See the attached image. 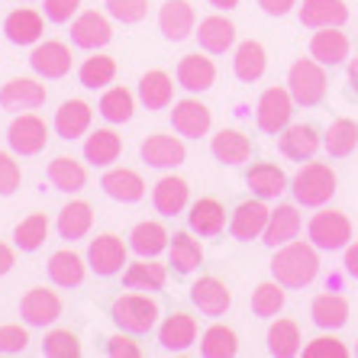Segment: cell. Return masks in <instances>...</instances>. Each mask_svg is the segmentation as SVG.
I'll use <instances>...</instances> for the list:
<instances>
[{
    "instance_id": "obj_1",
    "label": "cell",
    "mask_w": 358,
    "mask_h": 358,
    "mask_svg": "<svg viewBox=\"0 0 358 358\" xmlns=\"http://www.w3.org/2000/svg\"><path fill=\"white\" fill-rule=\"evenodd\" d=\"M271 275L275 281H281L284 287H307L313 278L320 275V255H317V245L313 242H287L281 249L275 252L271 259Z\"/></svg>"
},
{
    "instance_id": "obj_2",
    "label": "cell",
    "mask_w": 358,
    "mask_h": 358,
    "mask_svg": "<svg viewBox=\"0 0 358 358\" xmlns=\"http://www.w3.org/2000/svg\"><path fill=\"white\" fill-rule=\"evenodd\" d=\"M294 200L303 207H323L336 197V171L326 162H307L291 181Z\"/></svg>"
},
{
    "instance_id": "obj_3",
    "label": "cell",
    "mask_w": 358,
    "mask_h": 358,
    "mask_svg": "<svg viewBox=\"0 0 358 358\" xmlns=\"http://www.w3.org/2000/svg\"><path fill=\"white\" fill-rule=\"evenodd\" d=\"M110 317H113V323H117L123 333L145 336L159 323V303H155L149 294H123V297L113 300Z\"/></svg>"
},
{
    "instance_id": "obj_4",
    "label": "cell",
    "mask_w": 358,
    "mask_h": 358,
    "mask_svg": "<svg viewBox=\"0 0 358 358\" xmlns=\"http://www.w3.org/2000/svg\"><path fill=\"white\" fill-rule=\"evenodd\" d=\"M287 91H291L297 107H317L326 97V71L313 55L310 59H297L287 71Z\"/></svg>"
},
{
    "instance_id": "obj_5",
    "label": "cell",
    "mask_w": 358,
    "mask_h": 358,
    "mask_svg": "<svg viewBox=\"0 0 358 358\" xmlns=\"http://www.w3.org/2000/svg\"><path fill=\"white\" fill-rule=\"evenodd\" d=\"M307 236H310V242L323 252L345 249L352 242V220L345 217L342 210H323V213H317V217L310 220Z\"/></svg>"
},
{
    "instance_id": "obj_6",
    "label": "cell",
    "mask_w": 358,
    "mask_h": 358,
    "mask_svg": "<svg viewBox=\"0 0 358 358\" xmlns=\"http://www.w3.org/2000/svg\"><path fill=\"white\" fill-rule=\"evenodd\" d=\"M294 117V97L287 87H268L259 97V107H255V123H259L262 133L281 136V129L291 126Z\"/></svg>"
},
{
    "instance_id": "obj_7",
    "label": "cell",
    "mask_w": 358,
    "mask_h": 358,
    "mask_svg": "<svg viewBox=\"0 0 358 358\" xmlns=\"http://www.w3.org/2000/svg\"><path fill=\"white\" fill-rule=\"evenodd\" d=\"M7 142L13 155H39L45 149V142H49V126L42 117L26 110L7 126Z\"/></svg>"
},
{
    "instance_id": "obj_8",
    "label": "cell",
    "mask_w": 358,
    "mask_h": 358,
    "mask_svg": "<svg viewBox=\"0 0 358 358\" xmlns=\"http://www.w3.org/2000/svg\"><path fill=\"white\" fill-rule=\"evenodd\" d=\"M126 249H129V245H126L117 233H103V236H97V239H91V245H87V265H91L94 275L113 278V275H120L126 265Z\"/></svg>"
},
{
    "instance_id": "obj_9",
    "label": "cell",
    "mask_w": 358,
    "mask_h": 358,
    "mask_svg": "<svg viewBox=\"0 0 358 358\" xmlns=\"http://www.w3.org/2000/svg\"><path fill=\"white\" fill-rule=\"evenodd\" d=\"M29 68L45 81H59L71 71V49L59 39L36 42V49L29 52Z\"/></svg>"
},
{
    "instance_id": "obj_10",
    "label": "cell",
    "mask_w": 358,
    "mask_h": 358,
    "mask_svg": "<svg viewBox=\"0 0 358 358\" xmlns=\"http://www.w3.org/2000/svg\"><path fill=\"white\" fill-rule=\"evenodd\" d=\"M171 126H175V133L184 136V139H200L213 126V110L207 103H200L197 97H184L171 110Z\"/></svg>"
},
{
    "instance_id": "obj_11",
    "label": "cell",
    "mask_w": 358,
    "mask_h": 358,
    "mask_svg": "<svg viewBox=\"0 0 358 358\" xmlns=\"http://www.w3.org/2000/svg\"><path fill=\"white\" fill-rule=\"evenodd\" d=\"M113 39V26L103 13L97 10H84L71 20V42H75L78 49H87V52H97L103 49L107 42Z\"/></svg>"
},
{
    "instance_id": "obj_12",
    "label": "cell",
    "mask_w": 358,
    "mask_h": 358,
    "mask_svg": "<svg viewBox=\"0 0 358 358\" xmlns=\"http://www.w3.org/2000/svg\"><path fill=\"white\" fill-rule=\"evenodd\" d=\"M49 91L45 84H39L36 78H10L3 87H0V107L13 110V113H26V110H36L45 103Z\"/></svg>"
},
{
    "instance_id": "obj_13",
    "label": "cell",
    "mask_w": 358,
    "mask_h": 358,
    "mask_svg": "<svg viewBox=\"0 0 358 358\" xmlns=\"http://www.w3.org/2000/svg\"><path fill=\"white\" fill-rule=\"evenodd\" d=\"M191 300L203 317H223L233 303V291L217 275H203L191 284Z\"/></svg>"
},
{
    "instance_id": "obj_14",
    "label": "cell",
    "mask_w": 358,
    "mask_h": 358,
    "mask_svg": "<svg viewBox=\"0 0 358 358\" xmlns=\"http://www.w3.org/2000/svg\"><path fill=\"white\" fill-rule=\"evenodd\" d=\"M268 217H271V210L265 207V200L262 197L242 200L239 207H236L233 220H229V233H233V239H239V242L259 239V236H265Z\"/></svg>"
},
{
    "instance_id": "obj_15",
    "label": "cell",
    "mask_w": 358,
    "mask_h": 358,
    "mask_svg": "<svg viewBox=\"0 0 358 358\" xmlns=\"http://www.w3.org/2000/svg\"><path fill=\"white\" fill-rule=\"evenodd\" d=\"M20 317L29 326H52L62 317V297L49 287H33L20 300Z\"/></svg>"
},
{
    "instance_id": "obj_16",
    "label": "cell",
    "mask_w": 358,
    "mask_h": 358,
    "mask_svg": "<svg viewBox=\"0 0 358 358\" xmlns=\"http://www.w3.org/2000/svg\"><path fill=\"white\" fill-rule=\"evenodd\" d=\"M142 162L152 168H178L187 159V149H184L181 136H165V133H152L149 139L142 142L139 149Z\"/></svg>"
},
{
    "instance_id": "obj_17",
    "label": "cell",
    "mask_w": 358,
    "mask_h": 358,
    "mask_svg": "<svg viewBox=\"0 0 358 358\" xmlns=\"http://www.w3.org/2000/svg\"><path fill=\"white\" fill-rule=\"evenodd\" d=\"M159 29L168 42H184L197 29V17L187 0H165L159 10Z\"/></svg>"
},
{
    "instance_id": "obj_18",
    "label": "cell",
    "mask_w": 358,
    "mask_h": 358,
    "mask_svg": "<svg viewBox=\"0 0 358 358\" xmlns=\"http://www.w3.org/2000/svg\"><path fill=\"white\" fill-rule=\"evenodd\" d=\"M178 84H181L187 94H203L217 84V65L213 59L200 55V52H191L178 62Z\"/></svg>"
},
{
    "instance_id": "obj_19",
    "label": "cell",
    "mask_w": 358,
    "mask_h": 358,
    "mask_svg": "<svg viewBox=\"0 0 358 358\" xmlns=\"http://www.w3.org/2000/svg\"><path fill=\"white\" fill-rule=\"evenodd\" d=\"M310 55L323 68H336L349 59V36L342 33V26H323L310 39Z\"/></svg>"
},
{
    "instance_id": "obj_20",
    "label": "cell",
    "mask_w": 358,
    "mask_h": 358,
    "mask_svg": "<svg viewBox=\"0 0 358 358\" xmlns=\"http://www.w3.org/2000/svg\"><path fill=\"white\" fill-rule=\"evenodd\" d=\"M278 145H281V152L291 162H310L320 152L323 139H320L317 126L294 123V126H287V129H281V139H278Z\"/></svg>"
},
{
    "instance_id": "obj_21",
    "label": "cell",
    "mask_w": 358,
    "mask_h": 358,
    "mask_svg": "<svg viewBox=\"0 0 358 358\" xmlns=\"http://www.w3.org/2000/svg\"><path fill=\"white\" fill-rule=\"evenodd\" d=\"M100 187L117 203H136V200L145 197V181L133 168H110L107 175L100 178Z\"/></svg>"
},
{
    "instance_id": "obj_22",
    "label": "cell",
    "mask_w": 358,
    "mask_h": 358,
    "mask_svg": "<svg viewBox=\"0 0 358 358\" xmlns=\"http://www.w3.org/2000/svg\"><path fill=\"white\" fill-rule=\"evenodd\" d=\"M300 236V213L294 203H278L275 210H271V217H268V226H265V236H262V242H265L268 249H281V245H287V242H294Z\"/></svg>"
},
{
    "instance_id": "obj_23",
    "label": "cell",
    "mask_w": 358,
    "mask_h": 358,
    "mask_svg": "<svg viewBox=\"0 0 358 358\" xmlns=\"http://www.w3.org/2000/svg\"><path fill=\"white\" fill-rule=\"evenodd\" d=\"M3 33H7V39L13 45H36L42 39V33H45V17L36 13L33 7H20L13 13H7Z\"/></svg>"
},
{
    "instance_id": "obj_24",
    "label": "cell",
    "mask_w": 358,
    "mask_h": 358,
    "mask_svg": "<svg viewBox=\"0 0 358 358\" xmlns=\"http://www.w3.org/2000/svg\"><path fill=\"white\" fill-rule=\"evenodd\" d=\"M187 200H191V184L178 175H165L155 184V191H152V203H155V210H159L162 217H178V213H184Z\"/></svg>"
},
{
    "instance_id": "obj_25",
    "label": "cell",
    "mask_w": 358,
    "mask_h": 358,
    "mask_svg": "<svg viewBox=\"0 0 358 358\" xmlns=\"http://www.w3.org/2000/svg\"><path fill=\"white\" fill-rule=\"evenodd\" d=\"M91 120H94L91 103H84V100H65V103L55 110L52 126H55V133H59L62 139H78V136H84L91 129Z\"/></svg>"
},
{
    "instance_id": "obj_26",
    "label": "cell",
    "mask_w": 358,
    "mask_h": 358,
    "mask_svg": "<svg viewBox=\"0 0 358 358\" xmlns=\"http://www.w3.org/2000/svg\"><path fill=\"white\" fill-rule=\"evenodd\" d=\"M159 342L165 352H184L197 342V320L191 313H171L159 326Z\"/></svg>"
},
{
    "instance_id": "obj_27",
    "label": "cell",
    "mask_w": 358,
    "mask_h": 358,
    "mask_svg": "<svg viewBox=\"0 0 358 358\" xmlns=\"http://www.w3.org/2000/svg\"><path fill=\"white\" fill-rule=\"evenodd\" d=\"M233 71L239 81L245 84H255L262 81V75L268 71V55H265V45L255 39H245L236 45V55H233Z\"/></svg>"
},
{
    "instance_id": "obj_28",
    "label": "cell",
    "mask_w": 358,
    "mask_h": 358,
    "mask_svg": "<svg viewBox=\"0 0 358 358\" xmlns=\"http://www.w3.org/2000/svg\"><path fill=\"white\" fill-rule=\"evenodd\" d=\"M194 36H197L200 49L210 52V55H223V52H229L236 45V26L226 17L200 20V26H197V33Z\"/></svg>"
},
{
    "instance_id": "obj_29",
    "label": "cell",
    "mask_w": 358,
    "mask_h": 358,
    "mask_svg": "<svg viewBox=\"0 0 358 358\" xmlns=\"http://www.w3.org/2000/svg\"><path fill=\"white\" fill-rule=\"evenodd\" d=\"M187 223H191V233L197 236H220L226 226V207L217 197H200L191 203Z\"/></svg>"
},
{
    "instance_id": "obj_30",
    "label": "cell",
    "mask_w": 358,
    "mask_h": 358,
    "mask_svg": "<svg viewBox=\"0 0 358 358\" xmlns=\"http://www.w3.org/2000/svg\"><path fill=\"white\" fill-rule=\"evenodd\" d=\"M45 178H49V184L55 187V191L78 194L84 184H87V168H84L78 159H71V155H59V159L49 162Z\"/></svg>"
},
{
    "instance_id": "obj_31",
    "label": "cell",
    "mask_w": 358,
    "mask_h": 358,
    "mask_svg": "<svg viewBox=\"0 0 358 358\" xmlns=\"http://www.w3.org/2000/svg\"><path fill=\"white\" fill-rule=\"evenodd\" d=\"M139 100H142V107H149V110H168L171 100H175V81H171V75L162 71V68L145 71L139 78Z\"/></svg>"
},
{
    "instance_id": "obj_32",
    "label": "cell",
    "mask_w": 358,
    "mask_h": 358,
    "mask_svg": "<svg viewBox=\"0 0 358 358\" xmlns=\"http://www.w3.org/2000/svg\"><path fill=\"white\" fill-rule=\"evenodd\" d=\"M210 152L223 165H242V162L252 159V139L245 133H239V129H220L210 139Z\"/></svg>"
},
{
    "instance_id": "obj_33",
    "label": "cell",
    "mask_w": 358,
    "mask_h": 358,
    "mask_svg": "<svg viewBox=\"0 0 358 358\" xmlns=\"http://www.w3.org/2000/svg\"><path fill=\"white\" fill-rule=\"evenodd\" d=\"M349 20L345 0H303L300 7V23L310 29H323V26H342Z\"/></svg>"
},
{
    "instance_id": "obj_34",
    "label": "cell",
    "mask_w": 358,
    "mask_h": 358,
    "mask_svg": "<svg viewBox=\"0 0 358 358\" xmlns=\"http://www.w3.org/2000/svg\"><path fill=\"white\" fill-rule=\"evenodd\" d=\"M245 184H249V191L262 200H271V197H281L287 191V175H284L278 165L271 162H259V165H252L245 171Z\"/></svg>"
},
{
    "instance_id": "obj_35",
    "label": "cell",
    "mask_w": 358,
    "mask_h": 358,
    "mask_svg": "<svg viewBox=\"0 0 358 358\" xmlns=\"http://www.w3.org/2000/svg\"><path fill=\"white\" fill-rule=\"evenodd\" d=\"M168 242H171V236H168V229L159 220H142L133 233H129V249L139 259H155L159 252L168 249Z\"/></svg>"
},
{
    "instance_id": "obj_36",
    "label": "cell",
    "mask_w": 358,
    "mask_h": 358,
    "mask_svg": "<svg viewBox=\"0 0 358 358\" xmlns=\"http://www.w3.org/2000/svg\"><path fill=\"white\" fill-rule=\"evenodd\" d=\"M84 275H87V265H84V259L78 252L59 249L49 259V278H52V284H59V287H81Z\"/></svg>"
},
{
    "instance_id": "obj_37",
    "label": "cell",
    "mask_w": 358,
    "mask_h": 358,
    "mask_svg": "<svg viewBox=\"0 0 358 358\" xmlns=\"http://www.w3.org/2000/svg\"><path fill=\"white\" fill-rule=\"evenodd\" d=\"M310 317L320 329H342L349 323V300L342 294H320L313 303H310Z\"/></svg>"
},
{
    "instance_id": "obj_38",
    "label": "cell",
    "mask_w": 358,
    "mask_h": 358,
    "mask_svg": "<svg viewBox=\"0 0 358 358\" xmlns=\"http://www.w3.org/2000/svg\"><path fill=\"white\" fill-rule=\"evenodd\" d=\"M123 155V139H120L113 129H94L84 142V159L97 168H107Z\"/></svg>"
},
{
    "instance_id": "obj_39",
    "label": "cell",
    "mask_w": 358,
    "mask_h": 358,
    "mask_svg": "<svg viewBox=\"0 0 358 358\" xmlns=\"http://www.w3.org/2000/svg\"><path fill=\"white\" fill-rule=\"evenodd\" d=\"M94 226V207L87 200H71L68 207H62L59 213V236L68 242L75 239H84V236L91 233Z\"/></svg>"
},
{
    "instance_id": "obj_40",
    "label": "cell",
    "mask_w": 358,
    "mask_h": 358,
    "mask_svg": "<svg viewBox=\"0 0 358 358\" xmlns=\"http://www.w3.org/2000/svg\"><path fill=\"white\" fill-rule=\"evenodd\" d=\"M165 281H168V271L155 259H139L123 271V284L129 291H162Z\"/></svg>"
},
{
    "instance_id": "obj_41",
    "label": "cell",
    "mask_w": 358,
    "mask_h": 358,
    "mask_svg": "<svg viewBox=\"0 0 358 358\" xmlns=\"http://www.w3.org/2000/svg\"><path fill=\"white\" fill-rule=\"evenodd\" d=\"M168 262H171L178 275H191L203 262V245L191 233H175V239L168 242Z\"/></svg>"
},
{
    "instance_id": "obj_42",
    "label": "cell",
    "mask_w": 358,
    "mask_h": 358,
    "mask_svg": "<svg viewBox=\"0 0 358 358\" xmlns=\"http://www.w3.org/2000/svg\"><path fill=\"white\" fill-rule=\"evenodd\" d=\"M300 326L294 323V320L281 317L271 323V329H268V352L275 358H294L300 355Z\"/></svg>"
},
{
    "instance_id": "obj_43",
    "label": "cell",
    "mask_w": 358,
    "mask_h": 358,
    "mask_svg": "<svg viewBox=\"0 0 358 358\" xmlns=\"http://www.w3.org/2000/svg\"><path fill=\"white\" fill-rule=\"evenodd\" d=\"M45 239H49V217L45 213H29L13 229V245L20 252H39L45 245Z\"/></svg>"
},
{
    "instance_id": "obj_44",
    "label": "cell",
    "mask_w": 358,
    "mask_h": 358,
    "mask_svg": "<svg viewBox=\"0 0 358 358\" xmlns=\"http://www.w3.org/2000/svg\"><path fill=\"white\" fill-rule=\"evenodd\" d=\"M326 152L333 159H349L352 152L358 149V123L355 120H336L329 129H326V139H323Z\"/></svg>"
},
{
    "instance_id": "obj_45",
    "label": "cell",
    "mask_w": 358,
    "mask_h": 358,
    "mask_svg": "<svg viewBox=\"0 0 358 358\" xmlns=\"http://www.w3.org/2000/svg\"><path fill=\"white\" fill-rule=\"evenodd\" d=\"M239 352V336L223 323H213L200 339V355L203 358H233Z\"/></svg>"
},
{
    "instance_id": "obj_46",
    "label": "cell",
    "mask_w": 358,
    "mask_h": 358,
    "mask_svg": "<svg viewBox=\"0 0 358 358\" xmlns=\"http://www.w3.org/2000/svg\"><path fill=\"white\" fill-rule=\"evenodd\" d=\"M113 78H117V59H110V55H91V59H84V65L78 68V81L87 91L107 87V84H113Z\"/></svg>"
},
{
    "instance_id": "obj_47",
    "label": "cell",
    "mask_w": 358,
    "mask_h": 358,
    "mask_svg": "<svg viewBox=\"0 0 358 358\" xmlns=\"http://www.w3.org/2000/svg\"><path fill=\"white\" fill-rule=\"evenodd\" d=\"M97 110L107 123H126V120H133L136 97H133V91H126V87H107L97 103Z\"/></svg>"
},
{
    "instance_id": "obj_48",
    "label": "cell",
    "mask_w": 358,
    "mask_h": 358,
    "mask_svg": "<svg viewBox=\"0 0 358 358\" xmlns=\"http://www.w3.org/2000/svg\"><path fill=\"white\" fill-rule=\"evenodd\" d=\"M284 307V284L281 281H265L252 294V313L255 317H278Z\"/></svg>"
},
{
    "instance_id": "obj_49",
    "label": "cell",
    "mask_w": 358,
    "mask_h": 358,
    "mask_svg": "<svg viewBox=\"0 0 358 358\" xmlns=\"http://www.w3.org/2000/svg\"><path fill=\"white\" fill-rule=\"evenodd\" d=\"M42 355L49 358H78L81 355V339L71 329H52L42 339Z\"/></svg>"
},
{
    "instance_id": "obj_50",
    "label": "cell",
    "mask_w": 358,
    "mask_h": 358,
    "mask_svg": "<svg viewBox=\"0 0 358 358\" xmlns=\"http://www.w3.org/2000/svg\"><path fill=\"white\" fill-rule=\"evenodd\" d=\"M103 7H107V13L117 20V23L133 26V23H142V20H145L149 0H107Z\"/></svg>"
},
{
    "instance_id": "obj_51",
    "label": "cell",
    "mask_w": 358,
    "mask_h": 358,
    "mask_svg": "<svg viewBox=\"0 0 358 358\" xmlns=\"http://www.w3.org/2000/svg\"><path fill=\"white\" fill-rule=\"evenodd\" d=\"M23 181V168L10 152H0V197H13Z\"/></svg>"
},
{
    "instance_id": "obj_52",
    "label": "cell",
    "mask_w": 358,
    "mask_h": 358,
    "mask_svg": "<svg viewBox=\"0 0 358 358\" xmlns=\"http://www.w3.org/2000/svg\"><path fill=\"white\" fill-rule=\"evenodd\" d=\"M26 342H29V333L23 326L17 323L0 326V355H20L26 349Z\"/></svg>"
},
{
    "instance_id": "obj_53",
    "label": "cell",
    "mask_w": 358,
    "mask_h": 358,
    "mask_svg": "<svg viewBox=\"0 0 358 358\" xmlns=\"http://www.w3.org/2000/svg\"><path fill=\"white\" fill-rule=\"evenodd\" d=\"M303 355L307 358H349V349L336 336H320V339H313L303 349Z\"/></svg>"
},
{
    "instance_id": "obj_54",
    "label": "cell",
    "mask_w": 358,
    "mask_h": 358,
    "mask_svg": "<svg viewBox=\"0 0 358 358\" xmlns=\"http://www.w3.org/2000/svg\"><path fill=\"white\" fill-rule=\"evenodd\" d=\"M81 10V0H45L42 3V13L49 23H71Z\"/></svg>"
},
{
    "instance_id": "obj_55",
    "label": "cell",
    "mask_w": 358,
    "mask_h": 358,
    "mask_svg": "<svg viewBox=\"0 0 358 358\" xmlns=\"http://www.w3.org/2000/svg\"><path fill=\"white\" fill-rule=\"evenodd\" d=\"M107 355H113V358H139L142 349L136 345L133 333H123V329H120V336H110L107 339Z\"/></svg>"
},
{
    "instance_id": "obj_56",
    "label": "cell",
    "mask_w": 358,
    "mask_h": 358,
    "mask_svg": "<svg viewBox=\"0 0 358 358\" xmlns=\"http://www.w3.org/2000/svg\"><path fill=\"white\" fill-rule=\"evenodd\" d=\"M259 7L265 10L268 17H284V13H291L297 7V0H259Z\"/></svg>"
},
{
    "instance_id": "obj_57",
    "label": "cell",
    "mask_w": 358,
    "mask_h": 358,
    "mask_svg": "<svg viewBox=\"0 0 358 358\" xmlns=\"http://www.w3.org/2000/svg\"><path fill=\"white\" fill-rule=\"evenodd\" d=\"M342 265H345V271L358 281V242H349V245H345V259H342Z\"/></svg>"
},
{
    "instance_id": "obj_58",
    "label": "cell",
    "mask_w": 358,
    "mask_h": 358,
    "mask_svg": "<svg viewBox=\"0 0 358 358\" xmlns=\"http://www.w3.org/2000/svg\"><path fill=\"white\" fill-rule=\"evenodd\" d=\"M13 262H17V255H13V249H10L7 242H0V278L7 275L10 268H13Z\"/></svg>"
},
{
    "instance_id": "obj_59",
    "label": "cell",
    "mask_w": 358,
    "mask_h": 358,
    "mask_svg": "<svg viewBox=\"0 0 358 358\" xmlns=\"http://www.w3.org/2000/svg\"><path fill=\"white\" fill-rule=\"evenodd\" d=\"M210 7H217V10H236L239 7V0H207Z\"/></svg>"
},
{
    "instance_id": "obj_60",
    "label": "cell",
    "mask_w": 358,
    "mask_h": 358,
    "mask_svg": "<svg viewBox=\"0 0 358 358\" xmlns=\"http://www.w3.org/2000/svg\"><path fill=\"white\" fill-rule=\"evenodd\" d=\"M349 81H352V87H355V94H358V55L349 62Z\"/></svg>"
},
{
    "instance_id": "obj_61",
    "label": "cell",
    "mask_w": 358,
    "mask_h": 358,
    "mask_svg": "<svg viewBox=\"0 0 358 358\" xmlns=\"http://www.w3.org/2000/svg\"><path fill=\"white\" fill-rule=\"evenodd\" d=\"M355 355H358V345H355Z\"/></svg>"
}]
</instances>
